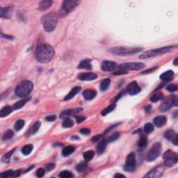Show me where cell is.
<instances>
[{
    "instance_id": "cell-41",
    "label": "cell",
    "mask_w": 178,
    "mask_h": 178,
    "mask_svg": "<svg viewBox=\"0 0 178 178\" xmlns=\"http://www.w3.org/2000/svg\"><path fill=\"white\" fill-rule=\"evenodd\" d=\"M143 130H144L145 133L147 134H150L151 132H153V130H154L153 125H152L151 123H146V125H145L144 127H143Z\"/></svg>"
},
{
    "instance_id": "cell-25",
    "label": "cell",
    "mask_w": 178,
    "mask_h": 178,
    "mask_svg": "<svg viewBox=\"0 0 178 178\" xmlns=\"http://www.w3.org/2000/svg\"><path fill=\"white\" fill-rule=\"evenodd\" d=\"M107 144V140L102 139L100 143H99L98 146L97 147V152L98 154H101L105 152V149H106Z\"/></svg>"
},
{
    "instance_id": "cell-5",
    "label": "cell",
    "mask_w": 178,
    "mask_h": 178,
    "mask_svg": "<svg viewBox=\"0 0 178 178\" xmlns=\"http://www.w3.org/2000/svg\"><path fill=\"white\" fill-rule=\"evenodd\" d=\"M142 50V48H125V47H116L112 48L109 51L113 54L118 55V56H130V55L136 54L140 52Z\"/></svg>"
},
{
    "instance_id": "cell-15",
    "label": "cell",
    "mask_w": 178,
    "mask_h": 178,
    "mask_svg": "<svg viewBox=\"0 0 178 178\" xmlns=\"http://www.w3.org/2000/svg\"><path fill=\"white\" fill-rule=\"evenodd\" d=\"M78 78L81 81H92L97 78V75L93 72H86L80 74Z\"/></svg>"
},
{
    "instance_id": "cell-55",
    "label": "cell",
    "mask_w": 178,
    "mask_h": 178,
    "mask_svg": "<svg viewBox=\"0 0 178 178\" xmlns=\"http://www.w3.org/2000/svg\"><path fill=\"white\" fill-rule=\"evenodd\" d=\"M114 177H117V178H118V177H126L125 175H122V174H120V173H116V175H114Z\"/></svg>"
},
{
    "instance_id": "cell-27",
    "label": "cell",
    "mask_w": 178,
    "mask_h": 178,
    "mask_svg": "<svg viewBox=\"0 0 178 178\" xmlns=\"http://www.w3.org/2000/svg\"><path fill=\"white\" fill-rule=\"evenodd\" d=\"M75 150V148L74 146H67L64 148L62 150V155L64 157H68L69 155L73 153Z\"/></svg>"
},
{
    "instance_id": "cell-51",
    "label": "cell",
    "mask_w": 178,
    "mask_h": 178,
    "mask_svg": "<svg viewBox=\"0 0 178 178\" xmlns=\"http://www.w3.org/2000/svg\"><path fill=\"white\" fill-rule=\"evenodd\" d=\"M127 70H119V71H117V72H115L114 73H113V75H125V74H127Z\"/></svg>"
},
{
    "instance_id": "cell-23",
    "label": "cell",
    "mask_w": 178,
    "mask_h": 178,
    "mask_svg": "<svg viewBox=\"0 0 178 178\" xmlns=\"http://www.w3.org/2000/svg\"><path fill=\"white\" fill-rule=\"evenodd\" d=\"M52 1H50V0H43L39 3L38 9L40 11L47 10L52 6Z\"/></svg>"
},
{
    "instance_id": "cell-34",
    "label": "cell",
    "mask_w": 178,
    "mask_h": 178,
    "mask_svg": "<svg viewBox=\"0 0 178 178\" xmlns=\"http://www.w3.org/2000/svg\"><path fill=\"white\" fill-rule=\"evenodd\" d=\"M33 146L31 144H29V145H26L23 147V148L22 149V152L24 154V155H29V154L31 153V151L33 150Z\"/></svg>"
},
{
    "instance_id": "cell-18",
    "label": "cell",
    "mask_w": 178,
    "mask_h": 178,
    "mask_svg": "<svg viewBox=\"0 0 178 178\" xmlns=\"http://www.w3.org/2000/svg\"><path fill=\"white\" fill-rule=\"evenodd\" d=\"M12 13L11 7H1L0 10V15L3 18H10L12 15Z\"/></svg>"
},
{
    "instance_id": "cell-10",
    "label": "cell",
    "mask_w": 178,
    "mask_h": 178,
    "mask_svg": "<svg viewBox=\"0 0 178 178\" xmlns=\"http://www.w3.org/2000/svg\"><path fill=\"white\" fill-rule=\"evenodd\" d=\"M174 105H177V100L175 99V96L172 95L163 100L159 107V111L161 112H165L170 109Z\"/></svg>"
},
{
    "instance_id": "cell-37",
    "label": "cell",
    "mask_w": 178,
    "mask_h": 178,
    "mask_svg": "<svg viewBox=\"0 0 178 178\" xmlns=\"http://www.w3.org/2000/svg\"><path fill=\"white\" fill-rule=\"evenodd\" d=\"M13 152H14V150H12L11 151H10V152H7V153L4 154V157H3L2 159H1V161H2L3 163H8V162L10 161L11 158V156Z\"/></svg>"
},
{
    "instance_id": "cell-4",
    "label": "cell",
    "mask_w": 178,
    "mask_h": 178,
    "mask_svg": "<svg viewBox=\"0 0 178 178\" xmlns=\"http://www.w3.org/2000/svg\"><path fill=\"white\" fill-rule=\"evenodd\" d=\"M177 48V46L175 45V46H167V47H163V48H157L154 49V50H151L149 51L145 52L144 53H143L142 54H141L139 56V59H148V58L154 57V56H158V55L163 54L172 51L174 49Z\"/></svg>"
},
{
    "instance_id": "cell-21",
    "label": "cell",
    "mask_w": 178,
    "mask_h": 178,
    "mask_svg": "<svg viewBox=\"0 0 178 178\" xmlns=\"http://www.w3.org/2000/svg\"><path fill=\"white\" fill-rule=\"evenodd\" d=\"M20 175V171H13V170H9V171L3 172L0 174V177L1 178H6L10 177H18Z\"/></svg>"
},
{
    "instance_id": "cell-12",
    "label": "cell",
    "mask_w": 178,
    "mask_h": 178,
    "mask_svg": "<svg viewBox=\"0 0 178 178\" xmlns=\"http://www.w3.org/2000/svg\"><path fill=\"white\" fill-rule=\"evenodd\" d=\"M164 167L162 165L155 166L152 168L151 171H150L146 175H145L144 177H151V178H158L160 177L163 175L164 172Z\"/></svg>"
},
{
    "instance_id": "cell-8",
    "label": "cell",
    "mask_w": 178,
    "mask_h": 178,
    "mask_svg": "<svg viewBox=\"0 0 178 178\" xmlns=\"http://www.w3.org/2000/svg\"><path fill=\"white\" fill-rule=\"evenodd\" d=\"M163 159L164 161L165 166L171 167L177 163V154L173 152L171 150H168L164 152L163 155Z\"/></svg>"
},
{
    "instance_id": "cell-11",
    "label": "cell",
    "mask_w": 178,
    "mask_h": 178,
    "mask_svg": "<svg viewBox=\"0 0 178 178\" xmlns=\"http://www.w3.org/2000/svg\"><path fill=\"white\" fill-rule=\"evenodd\" d=\"M146 66L144 64L141 62H132L125 63V64H120L119 66V68L120 70H139L143 69Z\"/></svg>"
},
{
    "instance_id": "cell-29",
    "label": "cell",
    "mask_w": 178,
    "mask_h": 178,
    "mask_svg": "<svg viewBox=\"0 0 178 178\" xmlns=\"http://www.w3.org/2000/svg\"><path fill=\"white\" fill-rule=\"evenodd\" d=\"M29 98H25V99H22V100H20V101L17 102L16 103L14 104L13 109H15V110L19 109L24 107V105L26 103V102L29 101Z\"/></svg>"
},
{
    "instance_id": "cell-52",
    "label": "cell",
    "mask_w": 178,
    "mask_h": 178,
    "mask_svg": "<svg viewBox=\"0 0 178 178\" xmlns=\"http://www.w3.org/2000/svg\"><path fill=\"white\" fill-rule=\"evenodd\" d=\"M56 120V116L54 115H52V116H49L46 117V120L48 121H54Z\"/></svg>"
},
{
    "instance_id": "cell-31",
    "label": "cell",
    "mask_w": 178,
    "mask_h": 178,
    "mask_svg": "<svg viewBox=\"0 0 178 178\" xmlns=\"http://www.w3.org/2000/svg\"><path fill=\"white\" fill-rule=\"evenodd\" d=\"M110 83H111V80L109 79H105L104 80H102V81L100 83V89L102 91H105L108 89V87L109 86Z\"/></svg>"
},
{
    "instance_id": "cell-36",
    "label": "cell",
    "mask_w": 178,
    "mask_h": 178,
    "mask_svg": "<svg viewBox=\"0 0 178 178\" xmlns=\"http://www.w3.org/2000/svg\"><path fill=\"white\" fill-rule=\"evenodd\" d=\"M163 94L161 93H156L152 95V97H150V101L152 102H158L159 100H163Z\"/></svg>"
},
{
    "instance_id": "cell-30",
    "label": "cell",
    "mask_w": 178,
    "mask_h": 178,
    "mask_svg": "<svg viewBox=\"0 0 178 178\" xmlns=\"http://www.w3.org/2000/svg\"><path fill=\"white\" fill-rule=\"evenodd\" d=\"M176 134H175V132L174 130H169L165 132L164 136L166 139L169 140V141H172L173 138H174V137L175 136Z\"/></svg>"
},
{
    "instance_id": "cell-19",
    "label": "cell",
    "mask_w": 178,
    "mask_h": 178,
    "mask_svg": "<svg viewBox=\"0 0 178 178\" xmlns=\"http://www.w3.org/2000/svg\"><path fill=\"white\" fill-rule=\"evenodd\" d=\"M174 75V72L172 70H168V71L163 72L162 75H161L160 79L164 81H170L173 79Z\"/></svg>"
},
{
    "instance_id": "cell-32",
    "label": "cell",
    "mask_w": 178,
    "mask_h": 178,
    "mask_svg": "<svg viewBox=\"0 0 178 178\" xmlns=\"http://www.w3.org/2000/svg\"><path fill=\"white\" fill-rule=\"evenodd\" d=\"M94 155H95V152L93 150L87 151V152H85L83 154V158H84V159L86 160V161H91L92 159L93 158Z\"/></svg>"
},
{
    "instance_id": "cell-46",
    "label": "cell",
    "mask_w": 178,
    "mask_h": 178,
    "mask_svg": "<svg viewBox=\"0 0 178 178\" xmlns=\"http://www.w3.org/2000/svg\"><path fill=\"white\" fill-rule=\"evenodd\" d=\"M45 174V171L42 168H38V169L37 170V171H36V175L39 177H42V176H43Z\"/></svg>"
},
{
    "instance_id": "cell-3",
    "label": "cell",
    "mask_w": 178,
    "mask_h": 178,
    "mask_svg": "<svg viewBox=\"0 0 178 178\" xmlns=\"http://www.w3.org/2000/svg\"><path fill=\"white\" fill-rule=\"evenodd\" d=\"M33 88H34V84L31 81L24 80V81H22L16 87L15 91V94L18 97L24 98V97L29 96L32 91Z\"/></svg>"
},
{
    "instance_id": "cell-45",
    "label": "cell",
    "mask_w": 178,
    "mask_h": 178,
    "mask_svg": "<svg viewBox=\"0 0 178 178\" xmlns=\"http://www.w3.org/2000/svg\"><path fill=\"white\" fill-rule=\"evenodd\" d=\"M177 89H178V86H177V85H176V84H170L166 87L167 91L171 93L175 92V91H177Z\"/></svg>"
},
{
    "instance_id": "cell-1",
    "label": "cell",
    "mask_w": 178,
    "mask_h": 178,
    "mask_svg": "<svg viewBox=\"0 0 178 178\" xmlns=\"http://www.w3.org/2000/svg\"><path fill=\"white\" fill-rule=\"evenodd\" d=\"M54 50L50 45L42 44L36 49V57L39 62L47 64L53 59Z\"/></svg>"
},
{
    "instance_id": "cell-43",
    "label": "cell",
    "mask_w": 178,
    "mask_h": 178,
    "mask_svg": "<svg viewBox=\"0 0 178 178\" xmlns=\"http://www.w3.org/2000/svg\"><path fill=\"white\" fill-rule=\"evenodd\" d=\"M13 135H14V133L12 130H7L6 132H4L2 138L4 140H9V139H10V138H11L13 136Z\"/></svg>"
},
{
    "instance_id": "cell-38",
    "label": "cell",
    "mask_w": 178,
    "mask_h": 178,
    "mask_svg": "<svg viewBox=\"0 0 178 178\" xmlns=\"http://www.w3.org/2000/svg\"><path fill=\"white\" fill-rule=\"evenodd\" d=\"M74 125V122L70 118H66L62 122V126L65 128H69V127H72Z\"/></svg>"
},
{
    "instance_id": "cell-40",
    "label": "cell",
    "mask_w": 178,
    "mask_h": 178,
    "mask_svg": "<svg viewBox=\"0 0 178 178\" xmlns=\"http://www.w3.org/2000/svg\"><path fill=\"white\" fill-rule=\"evenodd\" d=\"M59 176L63 178H70L73 177L74 175L69 171H63L59 173Z\"/></svg>"
},
{
    "instance_id": "cell-17",
    "label": "cell",
    "mask_w": 178,
    "mask_h": 178,
    "mask_svg": "<svg viewBox=\"0 0 178 178\" xmlns=\"http://www.w3.org/2000/svg\"><path fill=\"white\" fill-rule=\"evenodd\" d=\"M167 118L165 116H159L154 118L153 120V122L154 125L157 127H163L166 123Z\"/></svg>"
},
{
    "instance_id": "cell-47",
    "label": "cell",
    "mask_w": 178,
    "mask_h": 178,
    "mask_svg": "<svg viewBox=\"0 0 178 178\" xmlns=\"http://www.w3.org/2000/svg\"><path fill=\"white\" fill-rule=\"evenodd\" d=\"M55 167V164L54 163H48V164L45 166V168H46L47 171H52V170H53L54 168Z\"/></svg>"
},
{
    "instance_id": "cell-35",
    "label": "cell",
    "mask_w": 178,
    "mask_h": 178,
    "mask_svg": "<svg viewBox=\"0 0 178 178\" xmlns=\"http://www.w3.org/2000/svg\"><path fill=\"white\" fill-rule=\"evenodd\" d=\"M148 144V140H147V137L146 136H141V138H140L139 141L138 142V146L139 148H145Z\"/></svg>"
},
{
    "instance_id": "cell-50",
    "label": "cell",
    "mask_w": 178,
    "mask_h": 178,
    "mask_svg": "<svg viewBox=\"0 0 178 178\" xmlns=\"http://www.w3.org/2000/svg\"><path fill=\"white\" fill-rule=\"evenodd\" d=\"M102 138V135H97V136H95L93 137L92 141L93 142H97V141H100Z\"/></svg>"
},
{
    "instance_id": "cell-13",
    "label": "cell",
    "mask_w": 178,
    "mask_h": 178,
    "mask_svg": "<svg viewBox=\"0 0 178 178\" xmlns=\"http://www.w3.org/2000/svg\"><path fill=\"white\" fill-rule=\"evenodd\" d=\"M102 69L104 71L111 72L117 67V64L112 61H104L102 64Z\"/></svg>"
},
{
    "instance_id": "cell-2",
    "label": "cell",
    "mask_w": 178,
    "mask_h": 178,
    "mask_svg": "<svg viewBox=\"0 0 178 178\" xmlns=\"http://www.w3.org/2000/svg\"><path fill=\"white\" fill-rule=\"evenodd\" d=\"M58 17L54 13H50L44 15L42 18L44 30L47 32H52L57 25Z\"/></svg>"
},
{
    "instance_id": "cell-33",
    "label": "cell",
    "mask_w": 178,
    "mask_h": 178,
    "mask_svg": "<svg viewBox=\"0 0 178 178\" xmlns=\"http://www.w3.org/2000/svg\"><path fill=\"white\" fill-rule=\"evenodd\" d=\"M116 108V104H113V105H109V107H107V108H105V109L102 110V111L101 112V114L102 116H106V115L108 114V113H111V111H113V110Z\"/></svg>"
},
{
    "instance_id": "cell-53",
    "label": "cell",
    "mask_w": 178,
    "mask_h": 178,
    "mask_svg": "<svg viewBox=\"0 0 178 178\" xmlns=\"http://www.w3.org/2000/svg\"><path fill=\"white\" fill-rule=\"evenodd\" d=\"M177 141H178V136H177V134H176L175 136L174 137V138L172 140V142L175 146H177Z\"/></svg>"
},
{
    "instance_id": "cell-48",
    "label": "cell",
    "mask_w": 178,
    "mask_h": 178,
    "mask_svg": "<svg viewBox=\"0 0 178 178\" xmlns=\"http://www.w3.org/2000/svg\"><path fill=\"white\" fill-rule=\"evenodd\" d=\"M90 132H91V130L88 128H82L81 130H80V133L84 135L89 134Z\"/></svg>"
},
{
    "instance_id": "cell-6",
    "label": "cell",
    "mask_w": 178,
    "mask_h": 178,
    "mask_svg": "<svg viewBox=\"0 0 178 178\" xmlns=\"http://www.w3.org/2000/svg\"><path fill=\"white\" fill-rule=\"evenodd\" d=\"M80 1L77 0H66L63 3L60 11V16L64 17L70 13L79 4Z\"/></svg>"
},
{
    "instance_id": "cell-26",
    "label": "cell",
    "mask_w": 178,
    "mask_h": 178,
    "mask_svg": "<svg viewBox=\"0 0 178 178\" xmlns=\"http://www.w3.org/2000/svg\"><path fill=\"white\" fill-rule=\"evenodd\" d=\"M13 111V108L11 106H6L4 108L1 109L0 111V116L1 118H4L5 116H9L10 113H11Z\"/></svg>"
},
{
    "instance_id": "cell-20",
    "label": "cell",
    "mask_w": 178,
    "mask_h": 178,
    "mask_svg": "<svg viewBox=\"0 0 178 178\" xmlns=\"http://www.w3.org/2000/svg\"><path fill=\"white\" fill-rule=\"evenodd\" d=\"M96 95H97V92L95 90H85L83 92V96L86 100H93L94 97H95Z\"/></svg>"
},
{
    "instance_id": "cell-44",
    "label": "cell",
    "mask_w": 178,
    "mask_h": 178,
    "mask_svg": "<svg viewBox=\"0 0 178 178\" xmlns=\"http://www.w3.org/2000/svg\"><path fill=\"white\" fill-rule=\"evenodd\" d=\"M119 136H120L119 133H114V134H113L111 135V136L109 137L108 139H107V142H109V143L113 142V141H116V140H117L118 138H119Z\"/></svg>"
},
{
    "instance_id": "cell-22",
    "label": "cell",
    "mask_w": 178,
    "mask_h": 178,
    "mask_svg": "<svg viewBox=\"0 0 178 178\" xmlns=\"http://www.w3.org/2000/svg\"><path fill=\"white\" fill-rule=\"evenodd\" d=\"M78 68L79 69H87V70H91L92 69V65H91V61L89 59L82 60L79 63L78 66Z\"/></svg>"
},
{
    "instance_id": "cell-16",
    "label": "cell",
    "mask_w": 178,
    "mask_h": 178,
    "mask_svg": "<svg viewBox=\"0 0 178 178\" xmlns=\"http://www.w3.org/2000/svg\"><path fill=\"white\" fill-rule=\"evenodd\" d=\"M82 110L81 108H75V109H67L66 110V111H64L62 113L60 114V118H65L68 117L69 116H71L72 114H75V113L79 112Z\"/></svg>"
},
{
    "instance_id": "cell-42",
    "label": "cell",
    "mask_w": 178,
    "mask_h": 178,
    "mask_svg": "<svg viewBox=\"0 0 178 178\" xmlns=\"http://www.w3.org/2000/svg\"><path fill=\"white\" fill-rule=\"evenodd\" d=\"M86 167H87V162L82 161L80 163H79V164L76 166V170L77 171L81 172V171H84V170L86 169Z\"/></svg>"
},
{
    "instance_id": "cell-39",
    "label": "cell",
    "mask_w": 178,
    "mask_h": 178,
    "mask_svg": "<svg viewBox=\"0 0 178 178\" xmlns=\"http://www.w3.org/2000/svg\"><path fill=\"white\" fill-rule=\"evenodd\" d=\"M24 120H18V121H16L15 125H14V128L16 131H19L21 130L24 125Z\"/></svg>"
},
{
    "instance_id": "cell-49",
    "label": "cell",
    "mask_w": 178,
    "mask_h": 178,
    "mask_svg": "<svg viewBox=\"0 0 178 178\" xmlns=\"http://www.w3.org/2000/svg\"><path fill=\"white\" fill-rule=\"evenodd\" d=\"M75 118H76L77 120V122H78V123H80V122H83V121L86 119V117H84V116H76Z\"/></svg>"
},
{
    "instance_id": "cell-28",
    "label": "cell",
    "mask_w": 178,
    "mask_h": 178,
    "mask_svg": "<svg viewBox=\"0 0 178 178\" xmlns=\"http://www.w3.org/2000/svg\"><path fill=\"white\" fill-rule=\"evenodd\" d=\"M40 127V121H36L35 123L32 125V127L30 128L29 132H27V134H29V135L31 134H35L36 132H38V130H39Z\"/></svg>"
},
{
    "instance_id": "cell-24",
    "label": "cell",
    "mask_w": 178,
    "mask_h": 178,
    "mask_svg": "<svg viewBox=\"0 0 178 178\" xmlns=\"http://www.w3.org/2000/svg\"><path fill=\"white\" fill-rule=\"evenodd\" d=\"M80 90H81V88L79 87V86L73 88V89L71 90V91H70V92L66 96L65 98H64V101H67V100L73 98V97H75V96L79 92Z\"/></svg>"
},
{
    "instance_id": "cell-14",
    "label": "cell",
    "mask_w": 178,
    "mask_h": 178,
    "mask_svg": "<svg viewBox=\"0 0 178 178\" xmlns=\"http://www.w3.org/2000/svg\"><path fill=\"white\" fill-rule=\"evenodd\" d=\"M127 92L131 95H134L141 92V88L138 86L136 81H133L129 85L127 88Z\"/></svg>"
},
{
    "instance_id": "cell-7",
    "label": "cell",
    "mask_w": 178,
    "mask_h": 178,
    "mask_svg": "<svg viewBox=\"0 0 178 178\" xmlns=\"http://www.w3.org/2000/svg\"><path fill=\"white\" fill-rule=\"evenodd\" d=\"M161 152V143H154L148 152L146 159L148 161H152L157 159L159 157Z\"/></svg>"
},
{
    "instance_id": "cell-56",
    "label": "cell",
    "mask_w": 178,
    "mask_h": 178,
    "mask_svg": "<svg viewBox=\"0 0 178 178\" xmlns=\"http://www.w3.org/2000/svg\"><path fill=\"white\" fill-rule=\"evenodd\" d=\"M174 65H175V66H177V58H176V59H175V61H174Z\"/></svg>"
},
{
    "instance_id": "cell-9",
    "label": "cell",
    "mask_w": 178,
    "mask_h": 178,
    "mask_svg": "<svg viewBox=\"0 0 178 178\" xmlns=\"http://www.w3.org/2000/svg\"><path fill=\"white\" fill-rule=\"evenodd\" d=\"M136 157L134 152H131L127 155L126 158L125 164L124 166V169L127 172H134L136 169Z\"/></svg>"
},
{
    "instance_id": "cell-54",
    "label": "cell",
    "mask_w": 178,
    "mask_h": 178,
    "mask_svg": "<svg viewBox=\"0 0 178 178\" xmlns=\"http://www.w3.org/2000/svg\"><path fill=\"white\" fill-rule=\"evenodd\" d=\"M1 37H4V38H7V39H9V40H12V38H13V37L12 36H7V35H4V34H3V33H1Z\"/></svg>"
}]
</instances>
